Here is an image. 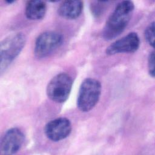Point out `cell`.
I'll return each instance as SVG.
<instances>
[{
    "instance_id": "cell-4",
    "label": "cell",
    "mask_w": 155,
    "mask_h": 155,
    "mask_svg": "<svg viewBox=\"0 0 155 155\" xmlns=\"http://www.w3.org/2000/svg\"><path fill=\"white\" fill-rule=\"evenodd\" d=\"M72 85V79L69 74L59 73L49 81L46 88L47 95L55 102L63 103L68 98Z\"/></svg>"
},
{
    "instance_id": "cell-8",
    "label": "cell",
    "mask_w": 155,
    "mask_h": 155,
    "mask_svg": "<svg viewBox=\"0 0 155 155\" xmlns=\"http://www.w3.org/2000/svg\"><path fill=\"white\" fill-rule=\"evenodd\" d=\"M140 45V39L137 34L131 32L126 36L115 41L106 49L107 55H114L122 53H134Z\"/></svg>"
},
{
    "instance_id": "cell-3",
    "label": "cell",
    "mask_w": 155,
    "mask_h": 155,
    "mask_svg": "<svg viewBox=\"0 0 155 155\" xmlns=\"http://www.w3.org/2000/svg\"><path fill=\"white\" fill-rule=\"evenodd\" d=\"M101 94V84L94 78H87L82 82L77 98V107L82 112L92 110L98 102Z\"/></svg>"
},
{
    "instance_id": "cell-6",
    "label": "cell",
    "mask_w": 155,
    "mask_h": 155,
    "mask_svg": "<svg viewBox=\"0 0 155 155\" xmlns=\"http://www.w3.org/2000/svg\"><path fill=\"white\" fill-rule=\"evenodd\" d=\"M24 134L18 128H12L5 131L1 139L0 153L1 154H13L22 147Z\"/></svg>"
},
{
    "instance_id": "cell-2",
    "label": "cell",
    "mask_w": 155,
    "mask_h": 155,
    "mask_svg": "<svg viewBox=\"0 0 155 155\" xmlns=\"http://www.w3.org/2000/svg\"><path fill=\"white\" fill-rule=\"evenodd\" d=\"M26 42L25 35L15 33L4 39L0 45V69L2 73L19 54Z\"/></svg>"
},
{
    "instance_id": "cell-12",
    "label": "cell",
    "mask_w": 155,
    "mask_h": 155,
    "mask_svg": "<svg viewBox=\"0 0 155 155\" xmlns=\"http://www.w3.org/2000/svg\"><path fill=\"white\" fill-rule=\"evenodd\" d=\"M106 1H97L94 2L91 5V12L93 15L96 16H98L102 14L103 11L105 9V4Z\"/></svg>"
},
{
    "instance_id": "cell-10",
    "label": "cell",
    "mask_w": 155,
    "mask_h": 155,
    "mask_svg": "<svg viewBox=\"0 0 155 155\" xmlns=\"http://www.w3.org/2000/svg\"><path fill=\"white\" fill-rule=\"evenodd\" d=\"M47 12V4L45 2L40 0L28 1L26 3L25 14L30 20L38 21L42 19Z\"/></svg>"
},
{
    "instance_id": "cell-9",
    "label": "cell",
    "mask_w": 155,
    "mask_h": 155,
    "mask_svg": "<svg viewBox=\"0 0 155 155\" xmlns=\"http://www.w3.org/2000/svg\"><path fill=\"white\" fill-rule=\"evenodd\" d=\"M82 9L83 2L81 1H65L59 5L58 13L64 18L74 19L81 15Z\"/></svg>"
},
{
    "instance_id": "cell-13",
    "label": "cell",
    "mask_w": 155,
    "mask_h": 155,
    "mask_svg": "<svg viewBox=\"0 0 155 155\" xmlns=\"http://www.w3.org/2000/svg\"><path fill=\"white\" fill-rule=\"evenodd\" d=\"M148 72L150 75L152 77H154V51H152L148 58Z\"/></svg>"
},
{
    "instance_id": "cell-5",
    "label": "cell",
    "mask_w": 155,
    "mask_h": 155,
    "mask_svg": "<svg viewBox=\"0 0 155 155\" xmlns=\"http://www.w3.org/2000/svg\"><path fill=\"white\" fill-rule=\"evenodd\" d=\"M63 42L62 35L56 31H47L40 34L36 39L34 53L39 59L44 58L54 52Z\"/></svg>"
},
{
    "instance_id": "cell-1",
    "label": "cell",
    "mask_w": 155,
    "mask_h": 155,
    "mask_svg": "<svg viewBox=\"0 0 155 155\" xmlns=\"http://www.w3.org/2000/svg\"><path fill=\"white\" fill-rule=\"evenodd\" d=\"M134 8V4L131 1L119 2L105 23L102 31L103 38L111 40L122 33L130 22Z\"/></svg>"
},
{
    "instance_id": "cell-11",
    "label": "cell",
    "mask_w": 155,
    "mask_h": 155,
    "mask_svg": "<svg viewBox=\"0 0 155 155\" xmlns=\"http://www.w3.org/2000/svg\"><path fill=\"white\" fill-rule=\"evenodd\" d=\"M145 38L147 42L152 47L154 46V22H152L145 29Z\"/></svg>"
},
{
    "instance_id": "cell-14",
    "label": "cell",
    "mask_w": 155,
    "mask_h": 155,
    "mask_svg": "<svg viewBox=\"0 0 155 155\" xmlns=\"http://www.w3.org/2000/svg\"><path fill=\"white\" fill-rule=\"evenodd\" d=\"M5 2H7V3L10 4H12V3L15 2V1H6Z\"/></svg>"
},
{
    "instance_id": "cell-7",
    "label": "cell",
    "mask_w": 155,
    "mask_h": 155,
    "mask_svg": "<svg viewBox=\"0 0 155 155\" xmlns=\"http://www.w3.org/2000/svg\"><path fill=\"white\" fill-rule=\"evenodd\" d=\"M71 131V124L66 117H59L48 122L45 126L44 133L47 137L58 142L67 137Z\"/></svg>"
}]
</instances>
